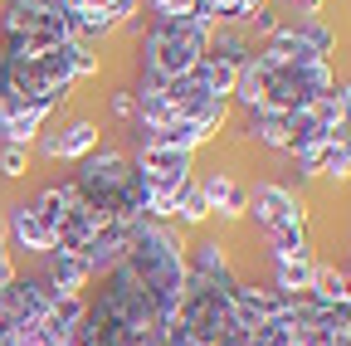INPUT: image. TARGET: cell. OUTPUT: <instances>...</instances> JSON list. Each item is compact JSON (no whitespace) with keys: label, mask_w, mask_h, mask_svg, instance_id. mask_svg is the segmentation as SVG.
I'll return each instance as SVG.
<instances>
[{"label":"cell","mask_w":351,"mask_h":346,"mask_svg":"<svg viewBox=\"0 0 351 346\" xmlns=\"http://www.w3.org/2000/svg\"><path fill=\"white\" fill-rule=\"evenodd\" d=\"M73 190L93 205L108 225H137V220H147V214H142V181H137V171H132V161L122 151H112V147L88 151L78 161Z\"/></svg>","instance_id":"cell-3"},{"label":"cell","mask_w":351,"mask_h":346,"mask_svg":"<svg viewBox=\"0 0 351 346\" xmlns=\"http://www.w3.org/2000/svg\"><path fill=\"white\" fill-rule=\"evenodd\" d=\"M313 273H317V258L313 249H298V254H274V288L288 297L313 293Z\"/></svg>","instance_id":"cell-10"},{"label":"cell","mask_w":351,"mask_h":346,"mask_svg":"<svg viewBox=\"0 0 351 346\" xmlns=\"http://www.w3.org/2000/svg\"><path fill=\"white\" fill-rule=\"evenodd\" d=\"M0 39H29V45H69L78 39L73 15L59 0H5L0 15Z\"/></svg>","instance_id":"cell-6"},{"label":"cell","mask_w":351,"mask_h":346,"mask_svg":"<svg viewBox=\"0 0 351 346\" xmlns=\"http://www.w3.org/2000/svg\"><path fill=\"white\" fill-rule=\"evenodd\" d=\"M195 186H200V195H205L210 214H219V220H239L244 205H249V186H239L230 171H210V176H205V181H195Z\"/></svg>","instance_id":"cell-9"},{"label":"cell","mask_w":351,"mask_h":346,"mask_svg":"<svg viewBox=\"0 0 351 346\" xmlns=\"http://www.w3.org/2000/svg\"><path fill=\"white\" fill-rule=\"evenodd\" d=\"M263 5H269V0H195V20L200 25H230V29H249V20L263 10Z\"/></svg>","instance_id":"cell-11"},{"label":"cell","mask_w":351,"mask_h":346,"mask_svg":"<svg viewBox=\"0 0 351 346\" xmlns=\"http://www.w3.org/2000/svg\"><path fill=\"white\" fill-rule=\"evenodd\" d=\"M302 5H307V10H317V5H322V0H302Z\"/></svg>","instance_id":"cell-19"},{"label":"cell","mask_w":351,"mask_h":346,"mask_svg":"<svg viewBox=\"0 0 351 346\" xmlns=\"http://www.w3.org/2000/svg\"><path fill=\"white\" fill-rule=\"evenodd\" d=\"M25 171H29V147H15V142H5V147H0V176H25Z\"/></svg>","instance_id":"cell-16"},{"label":"cell","mask_w":351,"mask_h":346,"mask_svg":"<svg viewBox=\"0 0 351 346\" xmlns=\"http://www.w3.org/2000/svg\"><path fill=\"white\" fill-rule=\"evenodd\" d=\"M210 25H200L195 15H156L142 34V78L147 83H166V78H186L200 69V59L210 54Z\"/></svg>","instance_id":"cell-4"},{"label":"cell","mask_w":351,"mask_h":346,"mask_svg":"<svg viewBox=\"0 0 351 346\" xmlns=\"http://www.w3.org/2000/svg\"><path fill=\"white\" fill-rule=\"evenodd\" d=\"M5 239H15L25 254H54V249H59V234H54V225L44 220L39 210H34V200H20V205H10V214H5Z\"/></svg>","instance_id":"cell-7"},{"label":"cell","mask_w":351,"mask_h":346,"mask_svg":"<svg viewBox=\"0 0 351 346\" xmlns=\"http://www.w3.org/2000/svg\"><path fill=\"white\" fill-rule=\"evenodd\" d=\"M230 117V98H219L205 73H186V78H166V83H147L137 78L132 88V122H137V137L166 132V127H195L210 142Z\"/></svg>","instance_id":"cell-2"},{"label":"cell","mask_w":351,"mask_h":346,"mask_svg":"<svg viewBox=\"0 0 351 346\" xmlns=\"http://www.w3.org/2000/svg\"><path fill=\"white\" fill-rule=\"evenodd\" d=\"M49 258V269H44V283H49L54 293H78L88 278H98L93 264H88L83 254H69V249H54V254H44Z\"/></svg>","instance_id":"cell-12"},{"label":"cell","mask_w":351,"mask_h":346,"mask_svg":"<svg viewBox=\"0 0 351 346\" xmlns=\"http://www.w3.org/2000/svg\"><path fill=\"white\" fill-rule=\"evenodd\" d=\"M244 214L263 230V239H269L274 254H298V249H307V225H302L307 210H302V200H298L288 186H274V181L254 186Z\"/></svg>","instance_id":"cell-5"},{"label":"cell","mask_w":351,"mask_h":346,"mask_svg":"<svg viewBox=\"0 0 351 346\" xmlns=\"http://www.w3.org/2000/svg\"><path fill=\"white\" fill-rule=\"evenodd\" d=\"M313 297H317V302H351V273H346V269H332V264H317V273H313Z\"/></svg>","instance_id":"cell-14"},{"label":"cell","mask_w":351,"mask_h":346,"mask_svg":"<svg viewBox=\"0 0 351 346\" xmlns=\"http://www.w3.org/2000/svg\"><path fill=\"white\" fill-rule=\"evenodd\" d=\"M112 112H117V117H132V93H117V98H112Z\"/></svg>","instance_id":"cell-18"},{"label":"cell","mask_w":351,"mask_h":346,"mask_svg":"<svg viewBox=\"0 0 351 346\" xmlns=\"http://www.w3.org/2000/svg\"><path fill=\"white\" fill-rule=\"evenodd\" d=\"M337 98H341V117H346V127H351V83H341Z\"/></svg>","instance_id":"cell-17"},{"label":"cell","mask_w":351,"mask_h":346,"mask_svg":"<svg viewBox=\"0 0 351 346\" xmlns=\"http://www.w3.org/2000/svg\"><path fill=\"white\" fill-rule=\"evenodd\" d=\"M322 176H327V181H346V176H351V127H346V122L332 132V142H327V151H322Z\"/></svg>","instance_id":"cell-13"},{"label":"cell","mask_w":351,"mask_h":346,"mask_svg":"<svg viewBox=\"0 0 351 346\" xmlns=\"http://www.w3.org/2000/svg\"><path fill=\"white\" fill-rule=\"evenodd\" d=\"M39 151L49 161H83L88 151H98V127L88 117H78L64 132H39Z\"/></svg>","instance_id":"cell-8"},{"label":"cell","mask_w":351,"mask_h":346,"mask_svg":"<svg viewBox=\"0 0 351 346\" xmlns=\"http://www.w3.org/2000/svg\"><path fill=\"white\" fill-rule=\"evenodd\" d=\"M346 273H351V269H346Z\"/></svg>","instance_id":"cell-20"},{"label":"cell","mask_w":351,"mask_h":346,"mask_svg":"<svg viewBox=\"0 0 351 346\" xmlns=\"http://www.w3.org/2000/svg\"><path fill=\"white\" fill-rule=\"evenodd\" d=\"M176 220H181V225H205V220H210V205H205V195H200V186H195V181L181 190V205H176Z\"/></svg>","instance_id":"cell-15"},{"label":"cell","mask_w":351,"mask_h":346,"mask_svg":"<svg viewBox=\"0 0 351 346\" xmlns=\"http://www.w3.org/2000/svg\"><path fill=\"white\" fill-rule=\"evenodd\" d=\"M337 88L332 59H283L269 45H254V54L239 69L234 98L244 112H269V117H293L307 103Z\"/></svg>","instance_id":"cell-1"}]
</instances>
